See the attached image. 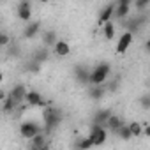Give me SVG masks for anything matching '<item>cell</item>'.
I'll return each instance as SVG.
<instances>
[{"label":"cell","instance_id":"obj_17","mask_svg":"<svg viewBox=\"0 0 150 150\" xmlns=\"http://www.w3.org/2000/svg\"><path fill=\"white\" fill-rule=\"evenodd\" d=\"M57 41H58L57 32L50 28V30H44V32H42V37H41V42H42V44H41V46H44V48H48V50H50V48H53V46H55V42H57Z\"/></svg>","mask_w":150,"mask_h":150},{"label":"cell","instance_id":"obj_21","mask_svg":"<svg viewBox=\"0 0 150 150\" xmlns=\"http://www.w3.org/2000/svg\"><path fill=\"white\" fill-rule=\"evenodd\" d=\"M48 143H50V141H48V136H46L44 132H41V134H37L35 138H32V139H30V146L39 148V150H41L44 145H48Z\"/></svg>","mask_w":150,"mask_h":150},{"label":"cell","instance_id":"obj_26","mask_svg":"<svg viewBox=\"0 0 150 150\" xmlns=\"http://www.w3.org/2000/svg\"><path fill=\"white\" fill-rule=\"evenodd\" d=\"M16 108H18V104H16L11 97H6V99H4V103H2V111H4V113H13Z\"/></svg>","mask_w":150,"mask_h":150},{"label":"cell","instance_id":"obj_18","mask_svg":"<svg viewBox=\"0 0 150 150\" xmlns=\"http://www.w3.org/2000/svg\"><path fill=\"white\" fill-rule=\"evenodd\" d=\"M50 57H51V51H50L48 48H44V46L35 48V50H34V53H32V60H35V62H39V64L46 62Z\"/></svg>","mask_w":150,"mask_h":150},{"label":"cell","instance_id":"obj_11","mask_svg":"<svg viewBox=\"0 0 150 150\" xmlns=\"http://www.w3.org/2000/svg\"><path fill=\"white\" fill-rule=\"evenodd\" d=\"M111 115H113L111 110H108V108H101V110H97V111L94 113V117H92V124H94V125H99V127L104 129V125H106V122H108V118H110Z\"/></svg>","mask_w":150,"mask_h":150},{"label":"cell","instance_id":"obj_29","mask_svg":"<svg viewBox=\"0 0 150 150\" xmlns=\"http://www.w3.org/2000/svg\"><path fill=\"white\" fill-rule=\"evenodd\" d=\"M132 6H134V9H136V11L143 13L145 9H148V7H150V0H136V2H132Z\"/></svg>","mask_w":150,"mask_h":150},{"label":"cell","instance_id":"obj_34","mask_svg":"<svg viewBox=\"0 0 150 150\" xmlns=\"http://www.w3.org/2000/svg\"><path fill=\"white\" fill-rule=\"evenodd\" d=\"M2 81H4V74H2V72H0V83H2Z\"/></svg>","mask_w":150,"mask_h":150},{"label":"cell","instance_id":"obj_31","mask_svg":"<svg viewBox=\"0 0 150 150\" xmlns=\"http://www.w3.org/2000/svg\"><path fill=\"white\" fill-rule=\"evenodd\" d=\"M139 104L143 110H150V94H143L139 97Z\"/></svg>","mask_w":150,"mask_h":150},{"label":"cell","instance_id":"obj_19","mask_svg":"<svg viewBox=\"0 0 150 150\" xmlns=\"http://www.w3.org/2000/svg\"><path fill=\"white\" fill-rule=\"evenodd\" d=\"M106 96V88L103 85H88V97L94 101H101Z\"/></svg>","mask_w":150,"mask_h":150},{"label":"cell","instance_id":"obj_12","mask_svg":"<svg viewBox=\"0 0 150 150\" xmlns=\"http://www.w3.org/2000/svg\"><path fill=\"white\" fill-rule=\"evenodd\" d=\"M125 122H124V118L120 117V115H111L110 118H108V122H106V125H104V129H106V132H111V134H117L118 132V129L124 125Z\"/></svg>","mask_w":150,"mask_h":150},{"label":"cell","instance_id":"obj_28","mask_svg":"<svg viewBox=\"0 0 150 150\" xmlns=\"http://www.w3.org/2000/svg\"><path fill=\"white\" fill-rule=\"evenodd\" d=\"M11 35L7 34V32H4V30H0V50L2 48H7L9 44H11Z\"/></svg>","mask_w":150,"mask_h":150},{"label":"cell","instance_id":"obj_6","mask_svg":"<svg viewBox=\"0 0 150 150\" xmlns=\"http://www.w3.org/2000/svg\"><path fill=\"white\" fill-rule=\"evenodd\" d=\"M25 103L28 104V106H32V108H46V106H50V104H53L51 101H44V97H42V94L41 92H37V90H28L27 92V96H25Z\"/></svg>","mask_w":150,"mask_h":150},{"label":"cell","instance_id":"obj_22","mask_svg":"<svg viewBox=\"0 0 150 150\" xmlns=\"http://www.w3.org/2000/svg\"><path fill=\"white\" fill-rule=\"evenodd\" d=\"M41 65L42 64H39V62H35V60H27L25 62V65H23V69L27 71V72H30V74H37V72H41Z\"/></svg>","mask_w":150,"mask_h":150},{"label":"cell","instance_id":"obj_1","mask_svg":"<svg viewBox=\"0 0 150 150\" xmlns=\"http://www.w3.org/2000/svg\"><path fill=\"white\" fill-rule=\"evenodd\" d=\"M42 120H44L42 132L48 136V134H51V132L62 124V120H64V111H62L60 108L50 104V106H46V108L42 110Z\"/></svg>","mask_w":150,"mask_h":150},{"label":"cell","instance_id":"obj_9","mask_svg":"<svg viewBox=\"0 0 150 150\" xmlns=\"http://www.w3.org/2000/svg\"><path fill=\"white\" fill-rule=\"evenodd\" d=\"M27 92H28V90H27V87H25L23 83H16V85H14V87L9 90L7 97H11V99H13V101H14V103L20 106V104L25 101V96H27Z\"/></svg>","mask_w":150,"mask_h":150},{"label":"cell","instance_id":"obj_14","mask_svg":"<svg viewBox=\"0 0 150 150\" xmlns=\"http://www.w3.org/2000/svg\"><path fill=\"white\" fill-rule=\"evenodd\" d=\"M16 16L21 21H30L32 18V4L30 2H20L16 7Z\"/></svg>","mask_w":150,"mask_h":150},{"label":"cell","instance_id":"obj_33","mask_svg":"<svg viewBox=\"0 0 150 150\" xmlns=\"http://www.w3.org/2000/svg\"><path fill=\"white\" fill-rule=\"evenodd\" d=\"M141 134H145V136H150V127L148 125H143V132Z\"/></svg>","mask_w":150,"mask_h":150},{"label":"cell","instance_id":"obj_8","mask_svg":"<svg viewBox=\"0 0 150 150\" xmlns=\"http://www.w3.org/2000/svg\"><path fill=\"white\" fill-rule=\"evenodd\" d=\"M72 76H74V80H76L80 85L88 87V83H90V69H88L87 65H83V64L74 65V69H72Z\"/></svg>","mask_w":150,"mask_h":150},{"label":"cell","instance_id":"obj_2","mask_svg":"<svg viewBox=\"0 0 150 150\" xmlns=\"http://www.w3.org/2000/svg\"><path fill=\"white\" fill-rule=\"evenodd\" d=\"M111 74V64L110 62H101L94 69H90V83L88 85H104L106 80Z\"/></svg>","mask_w":150,"mask_h":150},{"label":"cell","instance_id":"obj_4","mask_svg":"<svg viewBox=\"0 0 150 150\" xmlns=\"http://www.w3.org/2000/svg\"><path fill=\"white\" fill-rule=\"evenodd\" d=\"M41 132H42V127L35 120H25L20 125V134H21L23 139H32L37 134H41Z\"/></svg>","mask_w":150,"mask_h":150},{"label":"cell","instance_id":"obj_13","mask_svg":"<svg viewBox=\"0 0 150 150\" xmlns=\"http://www.w3.org/2000/svg\"><path fill=\"white\" fill-rule=\"evenodd\" d=\"M132 41H134V35L129 34V32H124V34L118 37V42H117V53H118V55L125 53V51L129 50V46L132 44Z\"/></svg>","mask_w":150,"mask_h":150},{"label":"cell","instance_id":"obj_7","mask_svg":"<svg viewBox=\"0 0 150 150\" xmlns=\"http://www.w3.org/2000/svg\"><path fill=\"white\" fill-rule=\"evenodd\" d=\"M131 6H132V0H117L115 2V9H113V18L122 21L129 16V11H131Z\"/></svg>","mask_w":150,"mask_h":150},{"label":"cell","instance_id":"obj_23","mask_svg":"<svg viewBox=\"0 0 150 150\" xmlns=\"http://www.w3.org/2000/svg\"><path fill=\"white\" fill-rule=\"evenodd\" d=\"M103 35H104V39H108V41H111V39L115 37V23H113V21H108V23L103 25Z\"/></svg>","mask_w":150,"mask_h":150},{"label":"cell","instance_id":"obj_3","mask_svg":"<svg viewBox=\"0 0 150 150\" xmlns=\"http://www.w3.org/2000/svg\"><path fill=\"white\" fill-rule=\"evenodd\" d=\"M148 23V18H146V14H136V16H132V18H129L127 21H124V27H125V32H129V34H138L141 28H145V25Z\"/></svg>","mask_w":150,"mask_h":150},{"label":"cell","instance_id":"obj_20","mask_svg":"<svg viewBox=\"0 0 150 150\" xmlns=\"http://www.w3.org/2000/svg\"><path fill=\"white\" fill-rule=\"evenodd\" d=\"M21 55H23L21 44H20V42L11 41V44L7 46V57H9V58H13V60H16V58H21Z\"/></svg>","mask_w":150,"mask_h":150},{"label":"cell","instance_id":"obj_24","mask_svg":"<svg viewBox=\"0 0 150 150\" xmlns=\"http://www.w3.org/2000/svg\"><path fill=\"white\" fill-rule=\"evenodd\" d=\"M94 145H92V141L85 136V138H80V139H76V143H74V150H90Z\"/></svg>","mask_w":150,"mask_h":150},{"label":"cell","instance_id":"obj_15","mask_svg":"<svg viewBox=\"0 0 150 150\" xmlns=\"http://www.w3.org/2000/svg\"><path fill=\"white\" fill-rule=\"evenodd\" d=\"M113 9H115V2H110V4H106V6L99 11V25H101V27H103L104 23H108V21L113 20Z\"/></svg>","mask_w":150,"mask_h":150},{"label":"cell","instance_id":"obj_5","mask_svg":"<svg viewBox=\"0 0 150 150\" xmlns=\"http://www.w3.org/2000/svg\"><path fill=\"white\" fill-rule=\"evenodd\" d=\"M87 138L92 141L94 146H101V145L106 143V139H108V132H106V129H103V127L92 124V125H90V132H88Z\"/></svg>","mask_w":150,"mask_h":150},{"label":"cell","instance_id":"obj_10","mask_svg":"<svg viewBox=\"0 0 150 150\" xmlns=\"http://www.w3.org/2000/svg\"><path fill=\"white\" fill-rule=\"evenodd\" d=\"M41 30H42L41 28V21H28V25L21 32V37L27 39V41H32V39H35L41 34Z\"/></svg>","mask_w":150,"mask_h":150},{"label":"cell","instance_id":"obj_16","mask_svg":"<svg viewBox=\"0 0 150 150\" xmlns=\"http://www.w3.org/2000/svg\"><path fill=\"white\" fill-rule=\"evenodd\" d=\"M51 51L57 55V57H67L69 53H71V46H69V42L65 41V39H58L57 42H55V46L51 48Z\"/></svg>","mask_w":150,"mask_h":150},{"label":"cell","instance_id":"obj_30","mask_svg":"<svg viewBox=\"0 0 150 150\" xmlns=\"http://www.w3.org/2000/svg\"><path fill=\"white\" fill-rule=\"evenodd\" d=\"M118 87H120V80L115 78V80H111V81L108 83V87H104V88H106V92H117Z\"/></svg>","mask_w":150,"mask_h":150},{"label":"cell","instance_id":"obj_27","mask_svg":"<svg viewBox=\"0 0 150 150\" xmlns=\"http://www.w3.org/2000/svg\"><path fill=\"white\" fill-rule=\"evenodd\" d=\"M117 136L122 139V141H129L132 136H131V131H129V127H127V124H124L120 129H118V132H117Z\"/></svg>","mask_w":150,"mask_h":150},{"label":"cell","instance_id":"obj_25","mask_svg":"<svg viewBox=\"0 0 150 150\" xmlns=\"http://www.w3.org/2000/svg\"><path fill=\"white\" fill-rule=\"evenodd\" d=\"M127 127H129L132 138H138V136H141V132H143V124H141V122H129Z\"/></svg>","mask_w":150,"mask_h":150},{"label":"cell","instance_id":"obj_32","mask_svg":"<svg viewBox=\"0 0 150 150\" xmlns=\"http://www.w3.org/2000/svg\"><path fill=\"white\" fill-rule=\"evenodd\" d=\"M6 97H7V92L0 88V103H4V99H6Z\"/></svg>","mask_w":150,"mask_h":150}]
</instances>
